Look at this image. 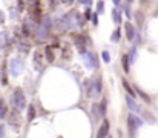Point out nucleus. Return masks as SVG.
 I'll return each instance as SVG.
<instances>
[{
	"mask_svg": "<svg viewBox=\"0 0 158 138\" xmlns=\"http://www.w3.org/2000/svg\"><path fill=\"white\" fill-rule=\"evenodd\" d=\"M123 86H124V89L127 91V94H131V97H135V94H134V89L131 88V85L126 82V80H123Z\"/></svg>",
	"mask_w": 158,
	"mask_h": 138,
	"instance_id": "21",
	"label": "nucleus"
},
{
	"mask_svg": "<svg viewBox=\"0 0 158 138\" xmlns=\"http://www.w3.org/2000/svg\"><path fill=\"white\" fill-rule=\"evenodd\" d=\"M91 20H92V23H94V26H97V25H98V14L95 12V14H94V15L91 17Z\"/></svg>",
	"mask_w": 158,
	"mask_h": 138,
	"instance_id": "25",
	"label": "nucleus"
},
{
	"mask_svg": "<svg viewBox=\"0 0 158 138\" xmlns=\"http://www.w3.org/2000/svg\"><path fill=\"white\" fill-rule=\"evenodd\" d=\"M74 0H61V3H64V5H71Z\"/></svg>",
	"mask_w": 158,
	"mask_h": 138,
	"instance_id": "33",
	"label": "nucleus"
},
{
	"mask_svg": "<svg viewBox=\"0 0 158 138\" xmlns=\"http://www.w3.org/2000/svg\"><path fill=\"white\" fill-rule=\"evenodd\" d=\"M81 5H86V6H89L91 3H92V0H78Z\"/></svg>",
	"mask_w": 158,
	"mask_h": 138,
	"instance_id": "27",
	"label": "nucleus"
},
{
	"mask_svg": "<svg viewBox=\"0 0 158 138\" xmlns=\"http://www.w3.org/2000/svg\"><path fill=\"white\" fill-rule=\"evenodd\" d=\"M120 37H121V34H120V29H115V31L112 32V36H110V40H112L114 43H117V42L120 40Z\"/></svg>",
	"mask_w": 158,
	"mask_h": 138,
	"instance_id": "17",
	"label": "nucleus"
},
{
	"mask_svg": "<svg viewBox=\"0 0 158 138\" xmlns=\"http://www.w3.org/2000/svg\"><path fill=\"white\" fill-rule=\"evenodd\" d=\"M121 65H123V71L127 74L129 72V58H127V55H123L121 57Z\"/></svg>",
	"mask_w": 158,
	"mask_h": 138,
	"instance_id": "15",
	"label": "nucleus"
},
{
	"mask_svg": "<svg viewBox=\"0 0 158 138\" xmlns=\"http://www.w3.org/2000/svg\"><path fill=\"white\" fill-rule=\"evenodd\" d=\"M112 20H114V23H118V25H120V22H121V14H120V11H118L117 8L112 9Z\"/></svg>",
	"mask_w": 158,
	"mask_h": 138,
	"instance_id": "11",
	"label": "nucleus"
},
{
	"mask_svg": "<svg viewBox=\"0 0 158 138\" xmlns=\"http://www.w3.org/2000/svg\"><path fill=\"white\" fill-rule=\"evenodd\" d=\"M112 2H114V3H115V5H117V6H118V5H120V2H121V0H112Z\"/></svg>",
	"mask_w": 158,
	"mask_h": 138,
	"instance_id": "34",
	"label": "nucleus"
},
{
	"mask_svg": "<svg viewBox=\"0 0 158 138\" xmlns=\"http://www.w3.org/2000/svg\"><path fill=\"white\" fill-rule=\"evenodd\" d=\"M102 58H103L105 63H109V61H110V55H109L107 51H103V52H102Z\"/></svg>",
	"mask_w": 158,
	"mask_h": 138,
	"instance_id": "23",
	"label": "nucleus"
},
{
	"mask_svg": "<svg viewBox=\"0 0 158 138\" xmlns=\"http://www.w3.org/2000/svg\"><path fill=\"white\" fill-rule=\"evenodd\" d=\"M135 91H137V92H138V94H140V97H141V98H143V100H144L146 103H151V98H149V97H148V95H146L144 92L141 91V89H140L138 86H135Z\"/></svg>",
	"mask_w": 158,
	"mask_h": 138,
	"instance_id": "19",
	"label": "nucleus"
},
{
	"mask_svg": "<svg viewBox=\"0 0 158 138\" xmlns=\"http://www.w3.org/2000/svg\"><path fill=\"white\" fill-rule=\"evenodd\" d=\"M100 107V117H105L106 115V100H102L100 104H97Z\"/></svg>",
	"mask_w": 158,
	"mask_h": 138,
	"instance_id": "20",
	"label": "nucleus"
},
{
	"mask_svg": "<svg viewBox=\"0 0 158 138\" xmlns=\"http://www.w3.org/2000/svg\"><path fill=\"white\" fill-rule=\"evenodd\" d=\"M12 106L17 111H23L26 107V98H25V94L20 88H17L12 94Z\"/></svg>",
	"mask_w": 158,
	"mask_h": 138,
	"instance_id": "2",
	"label": "nucleus"
},
{
	"mask_svg": "<svg viewBox=\"0 0 158 138\" xmlns=\"http://www.w3.org/2000/svg\"><path fill=\"white\" fill-rule=\"evenodd\" d=\"M9 43V37L6 32H0V48H5Z\"/></svg>",
	"mask_w": 158,
	"mask_h": 138,
	"instance_id": "12",
	"label": "nucleus"
},
{
	"mask_svg": "<svg viewBox=\"0 0 158 138\" xmlns=\"http://www.w3.org/2000/svg\"><path fill=\"white\" fill-rule=\"evenodd\" d=\"M124 29H126V37H127V40L129 42H132L134 39H135V36H137V32H135V28L127 22L126 25H124Z\"/></svg>",
	"mask_w": 158,
	"mask_h": 138,
	"instance_id": "7",
	"label": "nucleus"
},
{
	"mask_svg": "<svg viewBox=\"0 0 158 138\" xmlns=\"http://www.w3.org/2000/svg\"><path fill=\"white\" fill-rule=\"evenodd\" d=\"M45 54H46V60L49 61V63H52L54 61V52H52V49H51V46H46L45 48Z\"/></svg>",
	"mask_w": 158,
	"mask_h": 138,
	"instance_id": "13",
	"label": "nucleus"
},
{
	"mask_svg": "<svg viewBox=\"0 0 158 138\" xmlns=\"http://www.w3.org/2000/svg\"><path fill=\"white\" fill-rule=\"evenodd\" d=\"M19 9H20V11L23 9V0H19Z\"/></svg>",
	"mask_w": 158,
	"mask_h": 138,
	"instance_id": "32",
	"label": "nucleus"
},
{
	"mask_svg": "<svg viewBox=\"0 0 158 138\" xmlns=\"http://www.w3.org/2000/svg\"><path fill=\"white\" fill-rule=\"evenodd\" d=\"M107 131H109V123L107 121H105L103 124H102V128H100V131L97 132V137L98 138H103L107 135Z\"/></svg>",
	"mask_w": 158,
	"mask_h": 138,
	"instance_id": "9",
	"label": "nucleus"
},
{
	"mask_svg": "<svg viewBox=\"0 0 158 138\" xmlns=\"http://www.w3.org/2000/svg\"><path fill=\"white\" fill-rule=\"evenodd\" d=\"M35 117V107L31 104L29 109H28V121H32V118Z\"/></svg>",
	"mask_w": 158,
	"mask_h": 138,
	"instance_id": "18",
	"label": "nucleus"
},
{
	"mask_svg": "<svg viewBox=\"0 0 158 138\" xmlns=\"http://www.w3.org/2000/svg\"><path fill=\"white\" fill-rule=\"evenodd\" d=\"M124 12H126V15H127V17L131 19V11L127 9V6H124Z\"/></svg>",
	"mask_w": 158,
	"mask_h": 138,
	"instance_id": "29",
	"label": "nucleus"
},
{
	"mask_svg": "<svg viewBox=\"0 0 158 138\" xmlns=\"http://www.w3.org/2000/svg\"><path fill=\"white\" fill-rule=\"evenodd\" d=\"M127 2H134V0H127Z\"/></svg>",
	"mask_w": 158,
	"mask_h": 138,
	"instance_id": "35",
	"label": "nucleus"
},
{
	"mask_svg": "<svg viewBox=\"0 0 158 138\" xmlns=\"http://www.w3.org/2000/svg\"><path fill=\"white\" fill-rule=\"evenodd\" d=\"M23 69H25L23 60H20V58H12V60L9 61V72H11L12 77H19V75L23 72Z\"/></svg>",
	"mask_w": 158,
	"mask_h": 138,
	"instance_id": "3",
	"label": "nucleus"
},
{
	"mask_svg": "<svg viewBox=\"0 0 158 138\" xmlns=\"http://www.w3.org/2000/svg\"><path fill=\"white\" fill-rule=\"evenodd\" d=\"M61 23L66 29H75L80 26V17H78V12L77 11H71L69 14H66L63 19H61Z\"/></svg>",
	"mask_w": 158,
	"mask_h": 138,
	"instance_id": "1",
	"label": "nucleus"
},
{
	"mask_svg": "<svg viewBox=\"0 0 158 138\" xmlns=\"http://www.w3.org/2000/svg\"><path fill=\"white\" fill-rule=\"evenodd\" d=\"M42 54H40V51H37L35 54H34V66H35V69L37 71H40L42 69Z\"/></svg>",
	"mask_w": 158,
	"mask_h": 138,
	"instance_id": "10",
	"label": "nucleus"
},
{
	"mask_svg": "<svg viewBox=\"0 0 158 138\" xmlns=\"http://www.w3.org/2000/svg\"><path fill=\"white\" fill-rule=\"evenodd\" d=\"M74 42H75V46H77L80 54H83L86 51V43H85V37L83 36H74Z\"/></svg>",
	"mask_w": 158,
	"mask_h": 138,
	"instance_id": "6",
	"label": "nucleus"
},
{
	"mask_svg": "<svg viewBox=\"0 0 158 138\" xmlns=\"http://www.w3.org/2000/svg\"><path fill=\"white\" fill-rule=\"evenodd\" d=\"M127 58H129V61H131V63H135V60H137V48H135V46L131 49V52H129Z\"/></svg>",
	"mask_w": 158,
	"mask_h": 138,
	"instance_id": "16",
	"label": "nucleus"
},
{
	"mask_svg": "<svg viewBox=\"0 0 158 138\" xmlns=\"http://www.w3.org/2000/svg\"><path fill=\"white\" fill-rule=\"evenodd\" d=\"M126 103H127V107L132 111V112H138L140 111V107H138V104L135 103V100H134V97H126Z\"/></svg>",
	"mask_w": 158,
	"mask_h": 138,
	"instance_id": "8",
	"label": "nucleus"
},
{
	"mask_svg": "<svg viewBox=\"0 0 158 138\" xmlns=\"http://www.w3.org/2000/svg\"><path fill=\"white\" fill-rule=\"evenodd\" d=\"M143 115H144V117H148V120H149L151 123H154V118H152V115H151V114H148V112H143Z\"/></svg>",
	"mask_w": 158,
	"mask_h": 138,
	"instance_id": "26",
	"label": "nucleus"
},
{
	"mask_svg": "<svg viewBox=\"0 0 158 138\" xmlns=\"http://www.w3.org/2000/svg\"><path fill=\"white\" fill-rule=\"evenodd\" d=\"M135 19H137V25L141 28L143 26V22H144V15L141 11H135Z\"/></svg>",
	"mask_w": 158,
	"mask_h": 138,
	"instance_id": "14",
	"label": "nucleus"
},
{
	"mask_svg": "<svg viewBox=\"0 0 158 138\" xmlns=\"http://www.w3.org/2000/svg\"><path fill=\"white\" fill-rule=\"evenodd\" d=\"M85 17H86V19H89V17H91V9H89V8H88V11H86Z\"/></svg>",
	"mask_w": 158,
	"mask_h": 138,
	"instance_id": "31",
	"label": "nucleus"
},
{
	"mask_svg": "<svg viewBox=\"0 0 158 138\" xmlns=\"http://www.w3.org/2000/svg\"><path fill=\"white\" fill-rule=\"evenodd\" d=\"M3 22H5V12H2V11H0V25H2Z\"/></svg>",
	"mask_w": 158,
	"mask_h": 138,
	"instance_id": "28",
	"label": "nucleus"
},
{
	"mask_svg": "<svg viewBox=\"0 0 158 138\" xmlns=\"http://www.w3.org/2000/svg\"><path fill=\"white\" fill-rule=\"evenodd\" d=\"M5 112H6V109L3 107V101L0 100V120H3V117H5Z\"/></svg>",
	"mask_w": 158,
	"mask_h": 138,
	"instance_id": "24",
	"label": "nucleus"
},
{
	"mask_svg": "<svg viewBox=\"0 0 158 138\" xmlns=\"http://www.w3.org/2000/svg\"><path fill=\"white\" fill-rule=\"evenodd\" d=\"M141 124H143V120L141 118H138L134 114H129V117H127V128H129V134L131 135H135V129L140 128Z\"/></svg>",
	"mask_w": 158,
	"mask_h": 138,
	"instance_id": "4",
	"label": "nucleus"
},
{
	"mask_svg": "<svg viewBox=\"0 0 158 138\" xmlns=\"http://www.w3.org/2000/svg\"><path fill=\"white\" fill-rule=\"evenodd\" d=\"M103 11H105V2L98 0L97 2V14H103Z\"/></svg>",
	"mask_w": 158,
	"mask_h": 138,
	"instance_id": "22",
	"label": "nucleus"
},
{
	"mask_svg": "<svg viewBox=\"0 0 158 138\" xmlns=\"http://www.w3.org/2000/svg\"><path fill=\"white\" fill-rule=\"evenodd\" d=\"M81 60L85 61V65H86V68L88 69H97L98 68V63H97V58H95V54H91V52H83L81 54Z\"/></svg>",
	"mask_w": 158,
	"mask_h": 138,
	"instance_id": "5",
	"label": "nucleus"
},
{
	"mask_svg": "<svg viewBox=\"0 0 158 138\" xmlns=\"http://www.w3.org/2000/svg\"><path fill=\"white\" fill-rule=\"evenodd\" d=\"M5 135V126H0V137Z\"/></svg>",
	"mask_w": 158,
	"mask_h": 138,
	"instance_id": "30",
	"label": "nucleus"
}]
</instances>
